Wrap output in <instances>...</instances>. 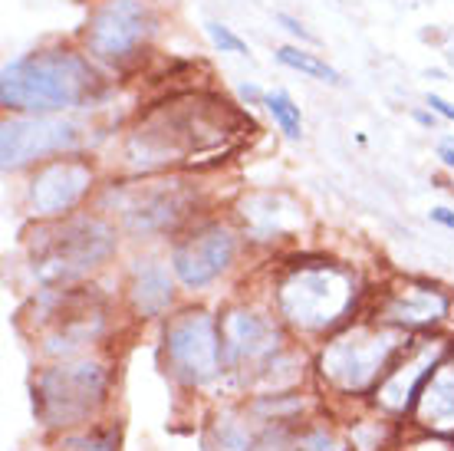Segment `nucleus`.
<instances>
[{
    "instance_id": "obj_1",
    "label": "nucleus",
    "mask_w": 454,
    "mask_h": 451,
    "mask_svg": "<svg viewBox=\"0 0 454 451\" xmlns=\"http://www.w3.org/2000/svg\"><path fill=\"white\" fill-rule=\"evenodd\" d=\"M244 125L224 96L178 92L159 106H148L125 129L122 162L132 175H161V171L192 169L205 152H217Z\"/></svg>"
},
{
    "instance_id": "obj_2",
    "label": "nucleus",
    "mask_w": 454,
    "mask_h": 451,
    "mask_svg": "<svg viewBox=\"0 0 454 451\" xmlns=\"http://www.w3.org/2000/svg\"><path fill=\"white\" fill-rule=\"evenodd\" d=\"M109 73L96 67L73 40H53L4 63L0 109L23 115H76L99 106L109 92Z\"/></svg>"
},
{
    "instance_id": "obj_3",
    "label": "nucleus",
    "mask_w": 454,
    "mask_h": 451,
    "mask_svg": "<svg viewBox=\"0 0 454 451\" xmlns=\"http://www.w3.org/2000/svg\"><path fill=\"white\" fill-rule=\"evenodd\" d=\"M365 297L359 273L326 257H300L273 283V310L296 336H333L356 320Z\"/></svg>"
},
{
    "instance_id": "obj_4",
    "label": "nucleus",
    "mask_w": 454,
    "mask_h": 451,
    "mask_svg": "<svg viewBox=\"0 0 454 451\" xmlns=\"http://www.w3.org/2000/svg\"><path fill=\"white\" fill-rule=\"evenodd\" d=\"M122 227L99 211H76L59 221H36L27 237L34 277L46 290L80 287L86 277L103 271L119 254Z\"/></svg>"
},
{
    "instance_id": "obj_5",
    "label": "nucleus",
    "mask_w": 454,
    "mask_h": 451,
    "mask_svg": "<svg viewBox=\"0 0 454 451\" xmlns=\"http://www.w3.org/2000/svg\"><path fill=\"white\" fill-rule=\"evenodd\" d=\"M113 211L115 225L132 237H178L194 225L201 208V185L184 178L182 171L136 175L132 181L106 185L99 198Z\"/></svg>"
},
{
    "instance_id": "obj_6",
    "label": "nucleus",
    "mask_w": 454,
    "mask_h": 451,
    "mask_svg": "<svg viewBox=\"0 0 454 451\" xmlns=\"http://www.w3.org/2000/svg\"><path fill=\"white\" fill-rule=\"evenodd\" d=\"M411 336L415 333L388 327L375 316L359 320V323H346L333 336H326L317 356V373L340 395L375 392L392 369V362L411 343Z\"/></svg>"
},
{
    "instance_id": "obj_7",
    "label": "nucleus",
    "mask_w": 454,
    "mask_h": 451,
    "mask_svg": "<svg viewBox=\"0 0 454 451\" xmlns=\"http://www.w3.org/2000/svg\"><path fill=\"white\" fill-rule=\"evenodd\" d=\"M161 30L155 0H92L76 44L109 76L142 69Z\"/></svg>"
},
{
    "instance_id": "obj_8",
    "label": "nucleus",
    "mask_w": 454,
    "mask_h": 451,
    "mask_svg": "<svg viewBox=\"0 0 454 451\" xmlns=\"http://www.w3.org/2000/svg\"><path fill=\"white\" fill-rule=\"evenodd\" d=\"M109 385L113 373L99 356H63L34 379V412L46 429H76L106 406Z\"/></svg>"
},
{
    "instance_id": "obj_9",
    "label": "nucleus",
    "mask_w": 454,
    "mask_h": 451,
    "mask_svg": "<svg viewBox=\"0 0 454 451\" xmlns=\"http://www.w3.org/2000/svg\"><path fill=\"white\" fill-rule=\"evenodd\" d=\"M161 352L171 379L184 389H201L224 373L221 320L205 306H182L168 313L161 333Z\"/></svg>"
},
{
    "instance_id": "obj_10",
    "label": "nucleus",
    "mask_w": 454,
    "mask_h": 451,
    "mask_svg": "<svg viewBox=\"0 0 454 451\" xmlns=\"http://www.w3.org/2000/svg\"><path fill=\"white\" fill-rule=\"evenodd\" d=\"M221 320V346H224V369L240 376L244 383H261L277 356L290 350L286 327L277 310H263L254 304H234Z\"/></svg>"
},
{
    "instance_id": "obj_11",
    "label": "nucleus",
    "mask_w": 454,
    "mask_h": 451,
    "mask_svg": "<svg viewBox=\"0 0 454 451\" xmlns=\"http://www.w3.org/2000/svg\"><path fill=\"white\" fill-rule=\"evenodd\" d=\"M86 125L76 115H23L4 113L0 119V169L20 175L50 158L82 152Z\"/></svg>"
},
{
    "instance_id": "obj_12",
    "label": "nucleus",
    "mask_w": 454,
    "mask_h": 451,
    "mask_svg": "<svg viewBox=\"0 0 454 451\" xmlns=\"http://www.w3.org/2000/svg\"><path fill=\"white\" fill-rule=\"evenodd\" d=\"M240 227L224 221V218H205L184 227L182 234L171 241L168 264L182 290H207L211 283L224 277L240 250Z\"/></svg>"
},
{
    "instance_id": "obj_13",
    "label": "nucleus",
    "mask_w": 454,
    "mask_h": 451,
    "mask_svg": "<svg viewBox=\"0 0 454 451\" xmlns=\"http://www.w3.org/2000/svg\"><path fill=\"white\" fill-rule=\"evenodd\" d=\"M99 188V169L86 152L50 158L30 169L23 185V204L36 221H59L76 215Z\"/></svg>"
},
{
    "instance_id": "obj_14",
    "label": "nucleus",
    "mask_w": 454,
    "mask_h": 451,
    "mask_svg": "<svg viewBox=\"0 0 454 451\" xmlns=\"http://www.w3.org/2000/svg\"><path fill=\"white\" fill-rule=\"evenodd\" d=\"M451 294L442 290L438 283L428 281H398L395 287H386L379 304H375V320L388 327H398L405 333H428L442 327L451 316Z\"/></svg>"
},
{
    "instance_id": "obj_15",
    "label": "nucleus",
    "mask_w": 454,
    "mask_h": 451,
    "mask_svg": "<svg viewBox=\"0 0 454 451\" xmlns=\"http://www.w3.org/2000/svg\"><path fill=\"white\" fill-rule=\"evenodd\" d=\"M234 221H238L244 241L277 244V241H290L300 234V227L307 221V208L300 198L280 192V188L247 192L234 204Z\"/></svg>"
},
{
    "instance_id": "obj_16",
    "label": "nucleus",
    "mask_w": 454,
    "mask_h": 451,
    "mask_svg": "<svg viewBox=\"0 0 454 451\" xmlns=\"http://www.w3.org/2000/svg\"><path fill=\"white\" fill-rule=\"evenodd\" d=\"M451 343H442V339H419L411 336V343L402 350L395 362H392V369L386 373V379L379 383L375 389V402L388 412H395V415H405L415 408L419 402L421 389L425 383L432 379V373L438 369V362L442 356L448 352Z\"/></svg>"
},
{
    "instance_id": "obj_17",
    "label": "nucleus",
    "mask_w": 454,
    "mask_h": 451,
    "mask_svg": "<svg viewBox=\"0 0 454 451\" xmlns=\"http://www.w3.org/2000/svg\"><path fill=\"white\" fill-rule=\"evenodd\" d=\"M175 290H178V277L171 271V264L148 254L132 264L129 283H125V300L138 320H161L175 306V297H178Z\"/></svg>"
},
{
    "instance_id": "obj_18",
    "label": "nucleus",
    "mask_w": 454,
    "mask_h": 451,
    "mask_svg": "<svg viewBox=\"0 0 454 451\" xmlns=\"http://www.w3.org/2000/svg\"><path fill=\"white\" fill-rule=\"evenodd\" d=\"M411 415L425 431L442 435V439H454V343L442 356L432 379L425 383Z\"/></svg>"
},
{
    "instance_id": "obj_19",
    "label": "nucleus",
    "mask_w": 454,
    "mask_h": 451,
    "mask_svg": "<svg viewBox=\"0 0 454 451\" xmlns=\"http://www.w3.org/2000/svg\"><path fill=\"white\" fill-rule=\"evenodd\" d=\"M273 57H277L280 67L294 69V73H300V76L319 79V83H326V86H342L340 69L330 67L326 59L319 57V53H313V50H307V46L284 44V46H277V50H273Z\"/></svg>"
},
{
    "instance_id": "obj_20",
    "label": "nucleus",
    "mask_w": 454,
    "mask_h": 451,
    "mask_svg": "<svg viewBox=\"0 0 454 451\" xmlns=\"http://www.w3.org/2000/svg\"><path fill=\"white\" fill-rule=\"evenodd\" d=\"M263 109L273 119V125L284 132V138H290V142L303 138V113H300V106H296L294 96L286 90H267Z\"/></svg>"
},
{
    "instance_id": "obj_21",
    "label": "nucleus",
    "mask_w": 454,
    "mask_h": 451,
    "mask_svg": "<svg viewBox=\"0 0 454 451\" xmlns=\"http://www.w3.org/2000/svg\"><path fill=\"white\" fill-rule=\"evenodd\" d=\"M205 451H254V439L238 415H221L207 429Z\"/></svg>"
},
{
    "instance_id": "obj_22",
    "label": "nucleus",
    "mask_w": 454,
    "mask_h": 451,
    "mask_svg": "<svg viewBox=\"0 0 454 451\" xmlns=\"http://www.w3.org/2000/svg\"><path fill=\"white\" fill-rule=\"evenodd\" d=\"M63 451H119V429H96L90 435H67Z\"/></svg>"
},
{
    "instance_id": "obj_23",
    "label": "nucleus",
    "mask_w": 454,
    "mask_h": 451,
    "mask_svg": "<svg viewBox=\"0 0 454 451\" xmlns=\"http://www.w3.org/2000/svg\"><path fill=\"white\" fill-rule=\"evenodd\" d=\"M205 34H207V40H211V46H215L217 53H234V57H247L250 50H247V44L240 40L227 23H221V20H207L205 23Z\"/></svg>"
},
{
    "instance_id": "obj_24",
    "label": "nucleus",
    "mask_w": 454,
    "mask_h": 451,
    "mask_svg": "<svg viewBox=\"0 0 454 451\" xmlns=\"http://www.w3.org/2000/svg\"><path fill=\"white\" fill-rule=\"evenodd\" d=\"M284 451H346L336 441V435L326 429H307V431H300L294 441H286Z\"/></svg>"
},
{
    "instance_id": "obj_25",
    "label": "nucleus",
    "mask_w": 454,
    "mask_h": 451,
    "mask_svg": "<svg viewBox=\"0 0 454 451\" xmlns=\"http://www.w3.org/2000/svg\"><path fill=\"white\" fill-rule=\"evenodd\" d=\"M273 20L280 23V27H284L286 34L294 36V40L300 46H317L319 44V36L313 34V30H309V27L303 20H300V17H294V13H284V11H280L277 17H273Z\"/></svg>"
},
{
    "instance_id": "obj_26",
    "label": "nucleus",
    "mask_w": 454,
    "mask_h": 451,
    "mask_svg": "<svg viewBox=\"0 0 454 451\" xmlns=\"http://www.w3.org/2000/svg\"><path fill=\"white\" fill-rule=\"evenodd\" d=\"M425 106H428L438 119H444V123H454V102H448L444 96H438V92H428V96H425Z\"/></svg>"
},
{
    "instance_id": "obj_27",
    "label": "nucleus",
    "mask_w": 454,
    "mask_h": 451,
    "mask_svg": "<svg viewBox=\"0 0 454 451\" xmlns=\"http://www.w3.org/2000/svg\"><path fill=\"white\" fill-rule=\"evenodd\" d=\"M238 96L244 106H263V96H267V92H263L261 86H254V83H240Z\"/></svg>"
},
{
    "instance_id": "obj_28",
    "label": "nucleus",
    "mask_w": 454,
    "mask_h": 451,
    "mask_svg": "<svg viewBox=\"0 0 454 451\" xmlns=\"http://www.w3.org/2000/svg\"><path fill=\"white\" fill-rule=\"evenodd\" d=\"M428 218H432V225L444 227V231H454V211L451 208H432Z\"/></svg>"
},
{
    "instance_id": "obj_29",
    "label": "nucleus",
    "mask_w": 454,
    "mask_h": 451,
    "mask_svg": "<svg viewBox=\"0 0 454 451\" xmlns=\"http://www.w3.org/2000/svg\"><path fill=\"white\" fill-rule=\"evenodd\" d=\"M438 162H442L448 171H454V142L451 138H444L442 146H438Z\"/></svg>"
},
{
    "instance_id": "obj_30",
    "label": "nucleus",
    "mask_w": 454,
    "mask_h": 451,
    "mask_svg": "<svg viewBox=\"0 0 454 451\" xmlns=\"http://www.w3.org/2000/svg\"><path fill=\"white\" fill-rule=\"evenodd\" d=\"M411 115H415V123H419L421 129H434V125H438V115H434V113H425V109H415V113H411Z\"/></svg>"
},
{
    "instance_id": "obj_31",
    "label": "nucleus",
    "mask_w": 454,
    "mask_h": 451,
    "mask_svg": "<svg viewBox=\"0 0 454 451\" xmlns=\"http://www.w3.org/2000/svg\"><path fill=\"white\" fill-rule=\"evenodd\" d=\"M444 63L454 69V44L451 46H444Z\"/></svg>"
},
{
    "instance_id": "obj_32",
    "label": "nucleus",
    "mask_w": 454,
    "mask_h": 451,
    "mask_svg": "<svg viewBox=\"0 0 454 451\" xmlns=\"http://www.w3.org/2000/svg\"><path fill=\"white\" fill-rule=\"evenodd\" d=\"M451 142H454V138H451Z\"/></svg>"
}]
</instances>
